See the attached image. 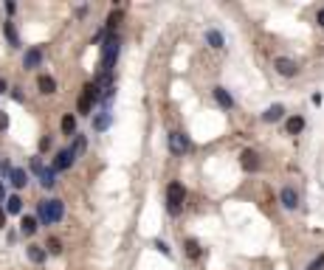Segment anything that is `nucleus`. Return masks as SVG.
<instances>
[{
	"label": "nucleus",
	"mask_w": 324,
	"mask_h": 270,
	"mask_svg": "<svg viewBox=\"0 0 324 270\" xmlns=\"http://www.w3.org/2000/svg\"><path fill=\"white\" fill-rule=\"evenodd\" d=\"M62 217H65V203L59 197L40 200V206H37V220L43 222V225H57V222H62Z\"/></svg>",
	"instance_id": "1"
},
{
	"label": "nucleus",
	"mask_w": 324,
	"mask_h": 270,
	"mask_svg": "<svg viewBox=\"0 0 324 270\" xmlns=\"http://www.w3.org/2000/svg\"><path fill=\"white\" fill-rule=\"evenodd\" d=\"M183 203H186V189H183L180 180H172V183L166 186V211L172 214V217H178L183 211Z\"/></svg>",
	"instance_id": "2"
},
{
	"label": "nucleus",
	"mask_w": 324,
	"mask_h": 270,
	"mask_svg": "<svg viewBox=\"0 0 324 270\" xmlns=\"http://www.w3.org/2000/svg\"><path fill=\"white\" fill-rule=\"evenodd\" d=\"M116 59H119V37L110 34L107 40H104V45H101V65H99V68L104 73H113Z\"/></svg>",
	"instance_id": "3"
},
{
	"label": "nucleus",
	"mask_w": 324,
	"mask_h": 270,
	"mask_svg": "<svg viewBox=\"0 0 324 270\" xmlns=\"http://www.w3.org/2000/svg\"><path fill=\"white\" fill-rule=\"evenodd\" d=\"M99 101V90H96V85L93 82H87L85 87H82V96H79V101H76V107H79V113L82 115H90L93 113V104Z\"/></svg>",
	"instance_id": "4"
},
{
	"label": "nucleus",
	"mask_w": 324,
	"mask_h": 270,
	"mask_svg": "<svg viewBox=\"0 0 324 270\" xmlns=\"http://www.w3.org/2000/svg\"><path fill=\"white\" fill-rule=\"evenodd\" d=\"M31 169L40 175V186H43V189H54V186H57V172H54V169H45V166H43V158H40V155L31 158Z\"/></svg>",
	"instance_id": "5"
},
{
	"label": "nucleus",
	"mask_w": 324,
	"mask_h": 270,
	"mask_svg": "<svg viewBox=\"0 0 324 270\" xmlns=\"http://www.w3.org/2000/svg\"><path fill=\"white\" fill-rule=\"evenodd\" d=\"M189 147H192V141L186 132H180V129L169 132V152L172 155H183V152H189Z\"/></svg>",
	"instance_id": "6"
},
{
	"label": "nucleus",
	"mask_w": 324,
	"mask_h": 270,
	"mask_svg": "<svg viewBox=\"0 0 324 270\" xmlns=\"http://www.w3.org/2000/svg\"><path fill=\"white\" fill-rule=\"evenodd\" d=\"M274 71L279 73V76H285V79H293L296 73H299V65H296L293 59H288V57H276L274 59Z\"/></svg>",
	"instance_id": "7"
},
{
	"label": "nucleus",
	"mask_w": 324,
	"mask_h": 270,
	"mask_svg": "<svg viewBox=\"0 0 324 270\" xmlns=\"http://www.w3.org/2000/svg\"><path fill=\"white\" fill-rule=\"evenodd\" d=\"M279 203H282L285 211H296V208H299V192H296L293 186H285L279 192Z\"/></svg>",
	"instance_id": "8"
},
{
	"label": "nucleus",
	"mask_w": 324,
	"mask_h": 270,
	"mask_svg": "<svg viewBox=\"0 0 324 270\" xmlns=\"http://www.w3.org/2000/svg\"><path fill=\"white\" fill-rule=\"evenodd\" d=\"M240 166H243L245 172H259L262 161H259V155L254 150H243V152H240Z\"/></svg>",
	"instance_id": "9"
},
{
	"label": "nucleus",
	"mask_w": 324,
	"mask_h": 270,
	"mask_svg": "<svg viewBox=\"0 0 324 270\" xmlns=\"http://www.w3.org/2000/svg\"><path fill=\"white\" fill-rule=\"evenodd\" d=\"M73 161H76V158L71 155V150H59L57 158H54V166H51V169H54V172H65V169H71Z\"/></svg>",
	"instance_id": "10"
},
{
	"label": "nucleus",
	"mask_w": 324,
	"mask_h": 270,
	"mask_svg": "<svg viewBox=\"0 0 324 270\" xmlns=\"http://www.w3.org/2000/svg\"><path fill=\"white\" fill-rule=\"evenodd\" d=\"M110 124H113V113H110L107 107H104L101 113H96V115H93V129H96V132H104V129L110 127Z\"/></svg>",
	"instance_id": "11"
},
{
	"label": "nucleus",
	"mask_w": 324,
	"mask_h": 270,
	"mask_svg": "<svg viewBox=\"0 0 324 270\" xmlns=\"http://www.w3.org/2000/svg\"><path fill=\"white\" fill-rule=\"evenodd\" d=\"M211 96H214V101L223 107V110H231V107H234V96H231L226 87H214V90H211Z\"/></svg>",
	"instance_id": "12"
},
{
	"label": "nucleus",
	"mask_w": 324,
	"mask_h": 270,
	"mask_svg": "<svg viewBox=\"0 0 324 270\" xmlns=\"http://www.w3.org/2000/svg\"><path fill=\"white\" fill-rule=\"evenodd\" d=\"M282 118H285V104H271L265 113H262V121H265V124H276V121H282Z\"/></svg>",
	"instance_id": "13"
},
{
	"label": "nucleus",
	"mask_w": 324,
	"mask_h": 270,
	"mask_svg": "<svg viewBox=\"0 0 324 270\" xmlns=\"http://www.w3.org/2000/svg\"><path fill=\"white\" fill-rule=\"evenodd\" d=\"M40 62H43V48H29L26 51V57H23V65H26V71L29 68H40Z\"/></svg>",
	"instance_id": "14"
},
{
	"label": "nucleus",
	"mask_w": 324,
	"mask_h": 270,
	"mask_svg": "<svg viewBox=\"0 0 324 270\" xmlns=\"http://www.w3.org/2000/svg\"><path fill=\"white\" fill-rule=\"evenodd\" d=\"M9 180H12V186H15V189H26V186H29V172L20 169V166H15V169H12V175H9Z\"/></svg>",
	"instance_id": "15"
},
{
	"label": "nucleus",
	"mask_w": 324,
	"mask_h": 270,
	"mask_svg": "<svg viewBox=\"0 0 324 270\" xmlns=\"http://www.w3.org/2000/svg\"><path fill=\"white\" fill-rule=\"evenodd\" d=\"M304 124H307L304 115H290V118L285 121V132H288V135H299L304 129Z\"/></svg>",
	"instance_id": "16"
},
{
	"label": "nucleus",
	"mask_w": 324,
	"mask_h": 270,
	"mask_svg": "<svg viewBox=\"0 0 324 270\" xmlns=\"http://www.w3.org/2000/svg\"><path fill=\"white\" fill-rule=\"evenodd\" d=\"M20 234H23V236H34V234H37V217H31V214H23V217H20Z\"/></svg>",
	"instance_id": "17"
},
{
	"label": "nucleus",
	"mask_w": 324,
	"mask_h": 270,
	"mask_svg": "<svg viewBox=\"0 0 324 270\" xmlns=\"http://www.w3.org/2000/svg\"><path fill=\"white\" fill-rule=\"evenodd\" d=\"M26 256H29V262H34V264H43L45 259H48L43 245H29V248H26Z\"/></svg>",
	"instance_id": "18"
},
{
	"label": "nucleus",
	"mask_w": 324,
	"mask_h": 270,
	"mask_svg": "<svg viewBox=\"0 0 324 270\" xmlns=\"http://www.w3.org/2000/svg\"><path fill=\"white\" fill-rule=\"evenodd\" d=\"M37 87H40V93H45V96H48V93H57V79L43 73V76L37 79Z\"/></svg>",
	"instance_id": "19"
},
{
	"label": "nucleus",
	"mask_w": 324,
	"mask_h": 270,
	"mask_svg": "<svg viewBox=\"0 0 324 270\" xmlns=\"http://www.w3.org/2000/svg\"><path fill=\"white\" fill-rule=\"evenodd\" d=\"M206 43H209L211 48H223V45H226V37L220 34L217 29H209V31H206Z\"/></svg>",
	"instance_id": "20"
},
{
	"label": "nucleus",
	"mask_w": 324,
	"mask_h": 270,
	"mask_svg": "<svg viewBox=\"0 0 324 270\" xmlns=\"http://www.w3.org/2000/svg\"><path fill=\"white\" fill-rule=\"evenodd\" d=\"M6 214H23V200L17 194L6 197Z\"/></svg>",
	"instance_id": "21"
},
{
	"label": "nucleus",
	"mask_w": 324,
	"mask_h": 270,
	"mask_svg": "<svg viewBox=\"0 0 324 270\" xmlns=\"http://www.w3.org/2000/svg\"><path fill=\"white\" fill-rule=\"evenodd\" d=\"M183 250H186V256H189V259H200V256H203L200 245H197L194 239H186V242H183Z\"/></svg>",
	"instance_id": "22"
},
{
	"label": "nucleus",
	"mask_w": 324,
	"mask_h": 270,
	"mask_svg": "<svg viewBox=\"0 0 324 270\" xmlns=\"http://www.w3.org/2000/svg\"><path fill=\"white\" fill-rule=\"evenodd\" d=\"M59 127H62V132L68 135V138H71V135H76V118H73V115L68 113V115L62 118V124H59Z\"/></svg>",
	"instance_id": "23"
},
{
	"label": "nucleus",
	"mask_w": 324,
	"mask_h": 270,
	"mask_svg": "<svg viewBox=\"0 0 324 270\" xmlns=\"http://www.w3.org/2000/svg\"><path fill=\"white\" fill-rule=\"evenodd\" d=\"M85 147H87V144H85V135H73V147H68V150H71L73 158H79L82 152H85Z\"/></svg>",
	"instance_id": "24"
},
{
	"label": "nucleus",
	"mask_w": 324,
	"mask_h": 270,
	"mask_svg": "<svg viewBox=\"0 0 324 270\" xmlns=\"http://www.w3.org/2000/svg\"><path fill=\"white\" fill-rule=\"evenodd\" d=\"M43 248H45V253H51V256H59V253H62V242H59L57 236H51V239L45 242Z\"/></svg>",
	"instance_id": "25"
},
{
	"label": "nucleus",
	"mask_w": 324,
	"mask_h": 270,
	"mask_svg": "<svg viewBox=\"0 0 324 270\" xmlns=\"http://www.w3.org/2000/svg\"><path fill=\"white\" fill-rule=\"evenodd\" d=\"M3 31H6L9 45H20V40H17V31H15V26H12V23H3Z\"/></svg>",
	"instance_id": "26"
},
{
	"label": "nucleus",
	"mask_w": 324,
	"mask_h": 270,
	"mask_svg": "<svg viewBox=\"0 0 324 270\" xmlns=\"http://www.w3.org/2000/svg\"><path fill=\"white\" fill-rule=\"evenodd\" d=\"M304 270H324V253H318L316 259H313V262H310Z\"/></svg>",
	"instance_id": "27"
},
{
	"label": "nucleus",
	"mask_w": 324,
	"mask_h": 270,
	"mask_svg": "<svg viewBox=\"0 0 324 270\" xmlns=\"http://www.w3.org/2000/svg\"><path fill=\"white\" fill-rule=\"evenodd\" d=\"M12 169H15V166L9 164V158H3V161H0V175H3V178H9V175H12Z\"/></svg>",
	"instance_id": "28"
},
{
	"label": "nucleus",
	"mask_w": 324,
	"mask_h": 270,
	"mask_svg": "<svg viewBox=\"0 0 324 270\" xmlns=\"http://www.w3.org/2000/svg\"><path fill=\"white\" fill-rule=\"evenodd\" d=\"M119 20H122V12H113V15L107 17V29H116V26H119Z\"/></svg>",
	"instance_id": "29"
},
{
	"label": "nucleus",
	"mask_w": 324,
	"mask_h": 270,
	"mask_svg": "<svg viewBox=\"0 0 324 270\" xmlns=\"http://www.w3.org/2000/svg\"><path fill=\"white\" fill-rule=\"evenodd\" d=\"M155 248H158V250H161V253H164V256H172V250H169V245H166L164 239H155Z\"/></svg>",
	"instance_id": "30"
},
{
	"label": "nucleus",
	"mask_w": 324,
	"mask_h": 270,
	"mask_svg": "<svg viewBox=\"0 0 324 270\" xmlns=\"http://www.w3.org/2000/svg\"><path fill=\"white\" fill-rule=\"evenodd\" d=\"M48 147H51V138H48V135H45V138H40V152H45Z\"/></svg>",
	"instance_id": "31"
},
{
	"label": "nucleus",
	"mask_w": 324,
	"mask_h": 270,
	"mask_svg": "<svg viewBox=\"0 0 324 270\" xmlns=\"http://www.w3.org/2000/svg\"><path fill=\"white\" fill-rule=\"evenodd\" d=\"M0 129H9V115L0 113Z\"/></svg>",
	"instance_id": "32"
},
{
	"label": "nucleus",
	"mask_w": 324,
	"mask_h": 270,
	"mask_svg": "<svg viewBox=\"0 0 324 270\" xmlns=\"http://www.w3.org/2000/svg\"><path fill=\"white\" fill-rule=\"evenodd\" d=\"M6 217H9V214H6V208L0 206V228H6Z\"/></svg>",
	"instance_id": "33"
},
{
	"label": "nucleus",
	"mask_w": 324,
	"mask_h": 270,
	"mask_svg": "<svg viewBox=\"0 0 324 270\" xmlns=\"http://www.w3.org/2000/svg\"><path fill=\"white\" fill-rule=\"evenodd\" d=\"M316 23H318V26H321V29H324V9H318V15H316Z\"/></svg>",
	"instance_id": "34"
},
{
	"label": "nucleus",
	"mask_w": 324,
	"mask_h": 270,
	"mask_svg": "<svg viewBox=\"0 0 324 270\" xmlns=\"http://www.w3.org/2000/svg\"><path fill=\"white\" fill-rule=\"evenodd\" d=\"M6 90H9V85H6V79L0 76V96H3V93H6Z\"/></svg>",
	"instance_id": "35"
},
{
	"label": "nucleus",
	"mask_w": 324,
	"mask_h": 270,
	"mask_svg": "<svg viewBox=\"0 0 324 270\" xmlns=\"http://www.w3.org/2000/svg\"><path fill=\"white\" fill-rule=\"evenodd\" d=\"M6 200V189H3V183H0V203Z\"/></svg>",
	"instance_id": "36"
}]
</instances>
